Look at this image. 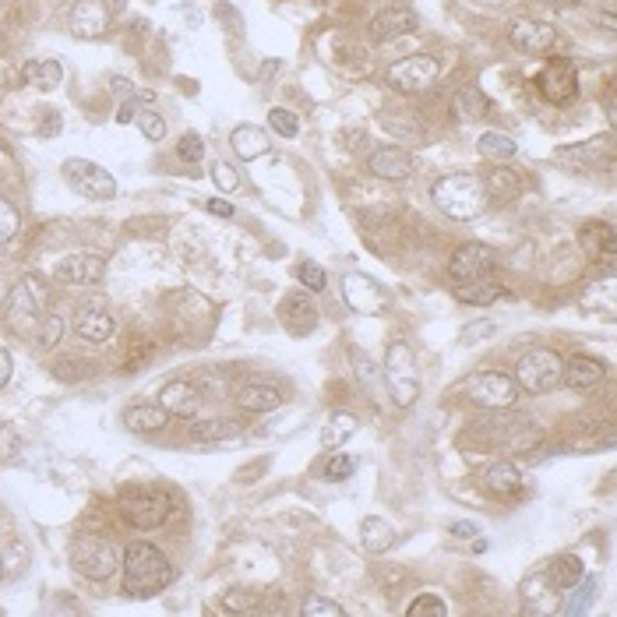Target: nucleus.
Segmentation results:
<instances>
[{"label":"nucleus","mask_w":617,"mask_h":617,"mask_svg":"<svg viewBox=\"0 0 617 617\" xmlns=\"http://www.w3.org/2000/svg\"><path fill=\"white\" fill-rule=\"evenodd\" d=\"M11 371H15V364H11V353L4 350V346H0V388H4V385L11 381Z\"/></svg>","instance_id":"55"},{"label":"nucleus","mask_w":617,"mask_h":617,"mask_svg":"<svg viewBox=\"0 0 617 617\" xmlns=\"http://www.w3.org/2000/svg\"><path fill=\"white\" fill-rule=\"evenodd\" d=\"M494 332H498L494 321H476V325L462 328V342H480V339H487V335H494Z\"/></svg>","instance_id":"53"},{"label":"nucleus","mask_w":617,"mask_h":617,"mask_svg":"<svg viewBox=\"0 0 617 617\" xmlns=\"http://www.w3.org/2000/svg\"><path fill=\"white\" fill-rule=\"evenodd\" d=\"M610 156V138L603 134V138H589V142H579V145H568V149H558L554 152V159H558L561 166H568V170L582 173L589 170V166H596L600 159Z\"/></svg>","instance_id":"19"},{"label":"nucleus","mask_w":617,"mask_h":617,"mask_svg":"<svg viewBox=\"0 0 617 617\" xmlns=\"http://www.w3.org/2000/svg\"><path fill=\"white\" fill-rule=\"evenodd\" d=\"M32 339H36L39 350H57V342L64 339V318H60L57 311L43 314V321L36 325V332H32Z\"/></svg>","instance_id":"38"},{"label":"nucleus","mask_w":617,"mask_h":617,"mask_svg":"<svg viewBox=\"0 0 617 617\" xmlns=\"http://www.w3.org/2000/svg\"><path fill=\"white\" fill-rule=\"evenodd\" d=\"M120 8H127V0H113V11H120Z\"/></svg>","instance_id":"60"},{"label":"nucleus","mask_w":617,"mask_h":617,"mask_svg":"<svg viewBox=\"0 0 617 617\" xmlns=\"http://www.w3.org/2000/svg\"><path fill=\"white\" fill-rule=\"evenodd\" d=\"M561 378L575 392H589V388H596L603 381V364L593 357H572L565 364V371H561Z\"/></svg>","instance_id":"25"},{"label":"nucleus","mask_w":617,"mask_h":617,"mask_svg":"<svg viewBox=\"0 0 617 617\" xmlns=\"http://www.w3.org/2000/svg\"><path fill=\"white\" fill-rule=\"evenodd\" d=\"M476 149H480V156H484V159H498V163H505V159L515 156V149H519V145H515L512 138H508V134L487 131V134H480Z\"/></svg>","instance_id":"36"},{"label":"nucleus","mask_w":617,"mask_h":617,"mask_svg":"<svg viewBox=\"0 0 617 617\" xmlns=\"http://www.w3.org/2000/svg\"><path fill=\"white\" fill-rule=\"evenodd\" d=\"M512 46H519V50L526 53H543L551 50L554 43H558V29L547 22H536V18H519V22H512Z\"/></svg>","instance_id":"16"},{"label":"nucleus","mask_w":617,"mask_h":617,"mask_svg":"<svg viewBox=\"0 0 617 617\" xmlns=\"http://www.w3.org/2000/svg\"><path fill=\"white\" fill-rule=\"evenodd\" d=\"M579 304H582V311H596V314H603V318H614V311H617V286H614V279H600V283H589L586 290L579 293Z\"/></svg>","instance_id":"27"},{"label":"nucleus","mask_w":617,"mask_h":617,"mask_svg":"<svg viewBox=\"0 0 617 617\" xmlns=\"http://www.w3.org/2000/svg\"><path fill=\"white\" fill-rule=\"evenodd\" d=\"M120 568H124L127 596H156L159 589H166L173 582V568H170V561H166V554L145 540L127 547Z\"/></svg>","instance_id":"2"},{"label":"nucleus","mask_w":617,"mask_h":617,"mask_svg":"<svg viewBox=\"0 0 617 617\" xmlns=\"http://www.w3.org/2000/svg\"><path fill=\"white\" fill-rule=\"evenodd\" d=\"M254 593H244V589H233V593L223 596V610L226 614H254Z\"/></svg>","instance_id":"46"},{"label":"nucleus","mask_w":617,"mask_h":617,"mask_svg":"<svg viewBox=\"0 0 617 617\" xmlns=\"http://www.w3.org/2000/svg\"><path fill=\"white\" fill-rule=\"evenodd\" d=\"M367 166H371V173L381 180H406L409 173H413V156L395 149V145H385V149L374 152Z\"/></svg>","instance_id":"23"},{"label":"nucleus","mask_w":617,"mask_h":617,"mask_svg":"<svg viewBox=\"0 0 617 617\" xmlns=\"http://www.w3.org/2000/svg\"><path fill=\"white\" fill-rule=\"evenodd\" d=\"M342 300L357 314H385L388 307V293L371 276H364V272H350V276L342 279Z\"/></svg>","instance_id":"12"},{"label":"nucleus","mask_w":617,"mask_h":617,"mask_svg":"<svg viewBox=\"0 0 617 617\" xmlns=\"http://www.w3.org/2000/svg\"><path fill=\"white\" fill-rule=\"evenodd\" d=\"M237 402L247 413H272V409L283 406V392H279L276 385H247V388H240Z\"/></svg>","instance_id":"29"},{"label":"nucleus","mask_w":617,"mask_h":617,"mask_svg":"<svg viewBox=\"0 0 617 617\" xmlns=\"http://www.w3.org/2000/svg\"><path fill=\"white\" fill-rule=\"evenodd\" d=\"M166 420H170V413H166L163 406H131V409H124L127 431H138V434L159 431V427H166Z\"/></svg>","instance_id":"31"},{"label":"nucleus","mask_w":617,"mask_h":617,"mask_svg":"<svg viewBox=\"0 0 617 617\" xmlns=\"http://www.w3.org/2000/svg\"><path fill=\"white\" fill-rule=\"evenodd\" d=\"M209 212H212V216L230 219V216H233V205H230V201H223V198H212V201H209Z\"/></svg>","instance_id":"56"},{"label":"nucleus","mask_w":617,"mask_h":617,"mask_svg":"<svg viewBox=\"0 0 617 617\" xmlns=\"http://www.w3.org/2000/svg\"><path fill=\"white\" fill-rule=\"evenodd\" d=\"M134 124L142 127V134L149 138V142H163V138H166V124H163V117H159V113L142 110L138 117H134Z\"/></svg>","instance_id":"45"},{"label":"nucleus","mask_w":617,"mask_h":617,"mask_svg":"<svg viewBox=\"0 0 617 617\" xmlns=\"http://www.w3.org/2000/svg\"><path fill=\"white\" fill-rule=\"evenodd\" d=\"M4 321L15 335H32L43 321V293H39L36 279H22L4 300Z\"/></svg>","instance_id":"5"},{"label":"nucleus","mask_w":617,"mask_h":617,"mask_svg":"<svg viewBox=\"0 0 617 617\" xmlns=\"http://www.w3.org/2000/svg\"><path fill=\"white\" fill-rule=\"evenodd\" d=\"M392 543H395V529L385 519H378V515H367L364 526H360V547L367 554H385Z\"/></svg>","instance_id":"30"},{"label":"nucleus","mask_w":617,"mask_h":617,"mask_svg":"<svg viewBox=\"0 0 617 617\" xmlns=\"http://www.w3.org/2000/svg\"><path fill=\"white\" fill-rule=\"evenodd\" d=\"M455 110H459L466 120L491 117V99L476 89V85H466V89H459V96H455Z\"/></svg>","instance_id":"35"},{"label":"nucleus","mask_w":617,"mask_h":617,"mask_svg":"<svg viewBox=\"0 0 617 617\" xmlns=\"http://www.w3.org/2000/svg\"><path fill=\"white\" fill-rule=\"evenodd\" d=\"M498 268V254L487 244H466L452 258V279L455 283H473V279H491Z\"/></svg>","instance_id":"13"},{"label":"nucleus","mask_w":617,"mask_h":617,"mask_svg":"<svg viewBox=\"0 0 617 617\" xmlns=\"http://www.w3.org/2000/svg\"><path fill=\"white\" fill-rule=\"evenodd\" d=\"M536 85H540V96L547 99V103H554V106L572 103L575 92H579V75H575V64H572V60H561V57L551 60V64L540 71Z\"/></svg>","instance_id":"11"},{"label":"nucleus","mask_w":617,"mask_h":617,"mask_svg":"<svg viewBox=\"0 0 617 617\" xmlns=\"http://www.w3.org/2000/svg\"><path fill=\"white\" fill-rule=\"evenodd\" d=\"M476 4H484V8H501V4H508V0H476Z\"/></svg>","instance_id":"59"},{"label":"nucleus","mask_w":617,"mask_h":617,"mask_svg":"<svg viewBox=\"0 0 617 617\" xmlns=\"http://www.w3.org/2000/svg\"><path fill=\"white\" fill-rule=\"evenodd\" d=\"M300 614L304 617H342L346 614V607L335 600H325V596H307L304 607H300Z\"/></svg>","instance_id":"41"},{"label":"nucleus","mask_w":617,"mask_h":617,"mask_svg":"<svg viewBox=\"0 0 617 617\" xmlns=\"http://www.w3.org/2000/svg\"><path fill=\"white\" fill-rule=\"evenodd\" d=\"M357 431H360V424H357V417H353V413H332V417H328V424L321 427V445H325V448H342Z\"/></svg>","instance_id":"32"},{"label":"nucleus","mask_w":617,"mask_h":617,"mask_svg":"<svg viewBox=\"0 0 617 617\" xmlns=\"http://www.w3.org/2000/svg\"><path fill=\"white\" fill-rule=\"evenodd\" d=\"M134 117H138V103H124L117 113V124H134Z\"/></svg>","instance_id":"57"},{"label":"nucleus","mask_w":617,"mask_h":617,"mask_svg":"<svg viewBox=\"0 0 617 617\" xmlns=\"http://www.w3.org/2000/svg\"><path fill=\"white\" fill-rule=\"evenodd\" d=\"M480 484L491 494H498V498H512V494L522 491V476L512 462H491L484 469V476H480Z\"/></svg>","instance_id":"26"},{"label":"nucleus","mask_w":617,"mask_h":617,"mask_svg":"<svg viewBox=\"0 0 617 617\" xmlns=\"http://www.w3.org/2000/svg\"><path fill=\"white\" fill-rule=\"evenodd\" d=\"M547 575H551L554 586L565 593V589H572L575 582L586 575V565H582V558H575V554H558V558L547 565Z\"/></svg>","instance_id":"33"},{"label":"nucleus","mask_w":617,"mask_h":617,"mask_svg":"<svg viewBox=\"0 0 617 617\" xmlns=\"http://www.w3.org/2000/svg\"><path fill=\"white\" fill-rule=\"evenodd\" d=\"M212 180H216V187L219 191H237V184H240V177H237V170H233L230 163H216L212 166Z\"/></svg>","instance_id":"51"},{"label":"nucleus","mask_w":617,"mask_h":617,"mask_svg":"<svg viewBox=\"0 0 617 617\" xmlns=\"http://www.w3.org/2000/svg\"><path fill=\"white\" fill-rule=\"evenodd\" d=\"M60 173H64V180L71 184V191H78L82 198H92V201L117 198V180H113V173H106L99 163H89V159H67Z\"/></svg>","instance_id":"7"},{"label":"nucleus","mask_w":617,"mask_h":617,"mask_svg":"<svg viewBox=\"0 0 617 617\" xmlns=\"http://www.w3.org/2000/svg\"><path fill=\"white\" fill-rule=\"evenodd\" d=\"M297 279L307 286L311 293H321L328 286V276H325V268L318 265V261H300L297 265Z\"/></svg>","instance_id":"42"},{"label":"nucleus","mask_w":617,"mask_h":617,"mask_svg":"<svg viewBox=\"0 0 617 617\" xmlns=\"http://www.w3.org/2000/svg\"><path fill=\"white\" fill-rule=\"evenodd\" d=\"M268 127L276 134H283V138H297L300 134V120L293 110H283V106H276V110L268 113Z\"/></svg>","instance_id":"40"},{"label":"nucleus","mask_w":617,"mask_h":617,"mask_svg":"<svg viewBox=\"0 0 617 617\" xmlns=\"http://www.w3.org/2000/svg\"><path fill=\"white\" fill-rule=\"evenodd\" d=\"M230 145H233V152H237L240 159L254 163V159L268 156V149H272V138H268V131H261V127H254V124H240V127H233Z\"/></svg>","instance_id":"24"},{"label":"nucleus","mask_w":617,"mask_h":617,"mask_svg":"<svg viewBox=\"0 0 617 617\" xmlns=\"http://www.w3.org/2000/svg\"><path fill=\"white\" fill-rule=\"evenodd\" d=\"M406 614H409V617H420V614L448 617V603H445V600H438V596H434V593H424V596H417V600L409 603Z\"/></svg>","instance_id":"44"},{"label":"nucleus","mask_w":617,"mask_h":617,"mask_svg":"<svg viewBox=\"0 0 617 617\" xmlns=\"http://www.w3.org/2000/svg\"><path fill=\"white\" fill-rule=\"evenodd\" d=\"M120 561H124V554L117 551V543H110L106 536H78L75 543H71V565H75L78 575H85V579H110L113 572L120 568Z\"/></svg>","instance_id":"3"},{"label":"nucleus","mask_w":617,"mask_h":617,"mask_svg":"<svg viewBox=\"0 0 617 617\" xmlns=\"http://www.w3.org/2000/svg\"><path fill=\"white\" fill-rule=\"evenodd\" d=\"M283 311L290 314V318H314V304L307 293H290V297L283 300Z\"/></svg>","instance_id":"50"},{"label":"nucleus","mask_w":617,"mask_h":617,"mask_svg":"<svg viewBox=\"0 0 617 617\" xmlns=\"http://www.w3.org/2000/svg\"><path fill=\"white\" fill-rule=\"evenodd\" d=\"M177 156L184 159V163H201V156H205V142H201L198 134H184L177 142Z\"/></svg>","instance_id":"49"},{"label":"nucleus","mask_w":617,"mask_h":617,"mask_svg":"<svg viewBox=\"0 0 617 617\" xmlns=\"http://www.w3.org/2000/svg\"><path fill=\"white\" fill-rule=\"evenodd\" d=\"M357 473V459L346 452H335L332 459L325 462V476L328 480H350V476Z\"/></svg>","instance_id":"43"},{"label":"nucleus","mask_w":617,"mask_h":617,"mask_svg":"<svg viewBox=\"0 0 617 617\" xmlns=\"http://www.w3.org/2000/svg\"><path fill=\"white\" fill-rule=\"evenodd\" d=\"M350 357H353V371H357L360 388H364V392L371 395V399H378V402H381L385 388H381V374H378V367H374L371 360H367L360 350H350Z\"/></svg>","instance_id":"37"},{"label":"nucleus","mask_w":617,"mask_h":617,"mask_svg":"<svg viewBox=\"0 0 617 617\" xmlns=\"http://www.w3.org/2000/svg\"><path fill=\"white\" fill-rule=\"evenodd\" d=\"M385 378H388V395L399 409L413 406L420 395V381H417V371H413V353H409L406 342H395L388 346V357H385Z\"/></svg>","instance_id":"6"},{"label":"nucleus","mask_w":617,"mask_h":617,"mask_svg":"<svg viewBox=\"0 0 617 617\" xmlns=\"http://www.w3.org/2000/svg\"><path fill=\"white\" fill-rule=\"evenodd\" d=\"M501 297V286L491 283V279H473V283H455V300L473 307H487Z\"/></svg>","instance_id":"34"},{"label":"nucleus","mask_w":617,"mask_h":617,"mask_svg":"<svg viewBox=\"0 0 617 617\" xmlns=\"http://www.w3.org/2000/svg\"><path fill=\"white\" fill-rule=\"evenodd\" d=\"M462 392L469 395V402H476V406H484V409H508V406H515V399H519V385H515V378L498 374V371H484V374L466 378Z\"/></svg>","instance_id":"8"},{"label":"nucleus","mask_w":617,"mask_h":617,"mask_svg":"<svg viewBox=\"0 0 617 617\" xmlns=\"http://www.w3.org/2000/svg\"><path fill=\"white\" fill-rule=\"evenodd\" d=\"M60 131V117L57 113H50V117H46V124H43V131L39 134H57Z\"/></svg>","instance_id":"58"},{"label":"nucleus","mask_w":617,"mask_h":617,"mask_svg":"<svg viewBox=\"0 0 617 617\" xmlns=\"http://www.w3.org/2000/svg\"><path fill=\"white\" fill-rule=\"evenodd\" d=\"M452 536H459V540H476L480 529H476L473 522H452Z\"/></svg>","instance_id":"54"},{"label":"nucleus","mask_w":617,"mask_h":617,"mask_svg":"<svg viewBox=\"0 0 617 617\" xmlns=\"http://www.w3.org/2000/svg\"><path fill=\"white\" fill-rule=\"evenodd\" d=\"M18 448H22V438H18V431H11V427L0 424V462L15 459Z\"/></svg>","instance_id":"52"},{"label":"nucleus","mask_w":617,"mask_h":617,"mask_svg":"<svg viewBox=\"0 0 617 617\" xmlns=\"http://www.w3.org/2000/svg\"><path fill=\"white\" fill-rule=\"evenodd\" d=\"M113 332H117V325H113L110 314L99 311V307H82V311L75 314V335L92 342V346H106V342L113 339Z\"/></svg>","instance_id":"22"},{"label":"nucleus","mask_w":617,"mask_h":617,"mask_svg":"<svg viewBox=\"0 0 617 617\" xmlns=\"http://www.w3.org/2000/svg\"><path fill=\"white\" fill-rule=\"evenodd\" d=\"M18 212H15V205H11V201H4L0 198V244H8L11 237H15L18 233Z\"/></svg>","instance_id":"48"},{"label":"nucleus","mask_w":617,"mask_h":617,"mask_svg":"<svg viewBox=\"0 0 617 617\" xmlns=\"http://www.w3.org/2000/svg\"><path fill=\"white\" fill-rule=\"evenodd\" d=\"M103 276H106V258L103 254H92V251L67 254V258L57 265V279L67 286H92Z\"/></svg>","instance_id":"14"},{"label":"nucleus","mask_w":617,"mask_h":617,"mask_svg":"<svg viewBox=\"0 0 617 617\" xmlns=\"http://www.w3.org/2000/svg\"><path fill=\"white\" fill-rule=\"evenodd\" d=\"M0 579H4V568H0Z\"/></svg>","instance_id":"61"},{"label":"nucleus","mask_w":617,"mask_h":617,"mask_svg":"<svg viewBox=\"0 0 617 617\" xmlns=\"http://www.w3.org/2000/svg\"><path fill=\"white\" fill-rule=\"evenodd\" d=\"M22 82L39 92H53L64 82V67H60L57 60H29V64L22 67Z\"/></svg>","instance_id":"28"},{"label":"nucleus","mask_w":617,"mask_h":617,"mask_svg":"<svg viewBox=\"0 0 617 617\" xmlns=\"http://www.w3.org/2000/svg\"><path fill=\"white\" fill-rule=\"evenodd\" d=\"M191 438H198V441L237 438V424H230V420H198V424H191Z\"/></svg>","instance_id":"39"},{"label":"nucleus","mask_w":617,"mask_h":617,"mask_svg":"<svg viewBox=\"0 0 617 617\" xmlns=\"http://www.w3.org/2000/svg\"><path fill=\"white\" fill-rule=\"evenodd\" d=\"M519 593H522V610H526V614H554V610L561 607V589L554 586L547 568L529 575V579L522 582Z\"/></svg>","instance_id":"15"},{"label":"nucleus","mask_w":617,"mask_h":617,"mask_svg":"<svg viewBox=\"0 0 617 617\" xmlns=\"http://www.w3.org/2000/svg\"><path fill=\"white\" fill-rule=\"evenodd\" d=\"M575 586H579V593H575V600L565 603V614H582V610H586V603L596 596V579H586V575H582Z\"/></svg>","instance_id":"47"},{"label":"nucleus","mask_w":617,"mask_h":617,"mask_svg":"<svg viewBox=\"0 0 617 617\" xmlns=\"http://www.w3.org/2000/svg\"><path fill=\"white\" fill-rule=\"evenodd\" d=\"M579 244H582V251H586L593 261H603L607 268L614 265L617 237H614V226H610V223H586L579 230Z\"/></svg>","instance_id":"21"},{"label":"nucleus","mask_w":617,"mask_h":617,"mask_svg":"<svg viewBox=\"0 0 617 617\" xmlns=\"http://www.w3.org/2000/svg\"><path fill=\"white\" fill-rule=\"evenodd\" d=\"M106 25H110V11H106V4H99V0H78L75 8H71V32H75L78 39L103 36Z\"/></svg>","instance_id":"20"},{"label":"nucleus","mask_w":617,"mask_h":617,"mask_svg":"<svg viewBox=\"0 0 617 617\" xmlns=\"http://www.w3.org/2000/svg\"><path fill=\"white\" fill-rule=\"evenodd\" d=\"M561 371H565V360L558 357L554 350H533L519 360L515 367V385L529 395H543L551 392L554 385L561 381Z\"/></svg>","instance_id":"4"},{"label":"nucleus","mask_w":617,"mask_h":617,"mask_svg":"<svg viewBox=\"0 0 617 617\" xmlns=\"http://www.w3.org/2000/svg\"><path fill=\"white\" fill-rule=\"evenodd\" d=\"M441 64L431 53H413V57H402L399 64L388 67V82L399 92H424L438 82Z\"/></svg>","instance_id":"9"},{"label":"nucleus","mask_w":617,"mask_h":617,"mask_svg":"<svg viewBox=\"0 0 617 617\" xmlns=\"http://www.w3.org/2000/svg\"><path fill=\"white\" fill-rule=\"evenodd\" d=\"M431 198L448 219L466 223V219H476L487 212V205H491V187H487V180L480 177V173H448V177H441L438 184H434Z\"/></svg>","instance_id":"1"},{"label":"nucleus","mask_w":617,"mask_h":617,"mask_svg":"<svg viewBox=\"0 0 617 617\" xmlns=\"http://www.w3.org/2000/svg\"><path fill=\"white\" fill-rule=\"evenodd\" d=\"M159 406H163L170 417L191 420V417H198V409H201V392L191 381H170V385H163V392H159Z\"/></svg>","instance_id":"18"},{"label":"nucleus","mask_w":617,"mask_h":617,"mask_svg":"<svg viewBox=\"0 0 617 617\" xmlns=\"http://www.w3.org/2000/svg\"><path fill=\"white\" fill-rule=\"evenodd\" d=\"M417 25H420L417 11L395 4V8L381 11V15L371 22V39L374 43H388V39H399V36H409V32H417Z\"/></svg>","instance_id":"17"},{"label":"nucleus","mask_w":617,"mask_h":617,"mask_svg":"<svg viewBox=\"0 0 617 617\" xmlns=\"http://www.w3.org/2000/svg\"><path fill=\"white\" fill-rule=\"evenodd\" d=\"M120 515L131 522L134 529H156L170 515V498L159 491H131L120 498Z\"/></svg>","instance_id":"10"}]
</instances>
